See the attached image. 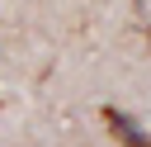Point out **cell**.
<instances>
[{"label":"cell","mask_w":151,"mask_h":147,"mask_svg":"<svg viewBox=\"0 0 151 147\" xmlns=\"http://www.w3.org/2000/svg\"><path fill=\"white\" fill-rule=\"evenodd\" d=\"M104 128H109L123 147H151V138H146V133H142V128H137L123 109H113V104H104Z\"/></svg>","instance_id":"6da1fadb"}]
</instances>
